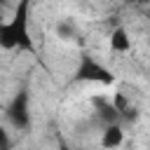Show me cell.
<instances>
[{"label":"cell","mask_w":150,"mask_h":150,"mask_svg":"<svg viewBox=\"0 0 150 150\" xmlns=\"http://www.w3.org/2000/svg\"><path fill=\"white\" fill-rule=\"evenodd\" d=\"M56 33H59L61 40H73V38L77 35V28H75L73 23H68V21H61V23L56 26Z\"/></svg>","instance_id":"52a82bcc"},{"label":"cell","mask_w":150,"mask_h":150,"mask_svg":"<svg viewBox=\"0 0 150 150\" xmlns=\"http://www.w3.org/2000/svg\"><path fill=\"white\" fill-rule=\"evenodd\" d=\"M2 2H5V0H0V5H2Z\"/></svg>","instance_id":"9c48e42d"},{"label":"cell","mask_w":150,"mask_h":150,"mask_svg":"<svg viewBox=\"0 0 150 150\" xmlns=\"http://www.w3.org/2000/svg\"><path fill=\"white\" fill-rule=\"evenodd\" d=\"M94 108H96V112H98L101 124L120 122V112H117V108L110 103V98H105V96H96V98H94Z\"/></svg>","instance_id":"5b68a950"},{"label":"cell","mask_w":150,"mask_h":150,"mask_svg":"<svg viewBox=\"0 0 150 150\" xmlns=\"http://www.w3.org/2000/svg\"><path fill=\"white\" fill-rule=\"evenodd\" d=\"M73 80L75 82H96V84H112L115 82V75L103 66L98 63L94 56H89L87 52L80 54V61H77V68L73 73Z\"/></svg>","instance_id":"7a4b0ae2"},{"label":"cell","mask_w":150,"mask_h":150,"mask_svg":"<svg viewBox=\"0 0 150 150\" xmlns=\"http://www.w3.org/2000/svg\"><path fill=\"white\" fill-rule=\"evenodd\" d=\"M5 115H7V120L12 122V127L14 129H19V131H26L28 127H30V112H28V91H19L12 101H9V105L5 108Z\"/></svg>","instance_id":"3957f363"},{"label":"cell","mask_w":150,"mask_h":150,"mask_svg":"<svg viewBox=\"0 0 150 150\" xmlns=\"http://www.w3.org/2000/svg\"><path fill=\"white\" fill-rule=\"evenodd\" d=\"M127 2H134V0H127Z\"/></svg>","instance_id":"30bf717a"},{"label":"cell","mask_w":150,"mask_h":150,"mask_svg":"<svg viewBox=\"0 0 150 150\" xmlns=\"http://www.w3.org/2000/svg\"><path fill=\"white\" fill-rule=\"evenodd\" d=\"M108 45H110V52H117V54L131 52V38H129L127 28H122V26L112 28V33H110V38H108Z\"/></svg>","instance_id":"8992f818"},{"label":"cell","mask_w":150,"mask_h":150,"mask_svg":"<svg viewBox=\"0 0 150 150\" xmlns=\"http://www.w3.org/2000/svg\"><path fill=\"white\" fill-rule=\"evenodd\" d=\"M12 143H9V138H7V131H5V127L0 124V150H5V148H9Z\"/></svg>","instance_id":"ba28073f"},{"label":"cell","mask_w":150,"mask_h":150,"mask_svg":"<svg viewBox=\"0 0 150 150\" xmlns=\"http://www.w3.org/2000/svg\"><path fill=\"white\" fill-rule=\"evenodd\" d=\"M124 141V129H122V122H110V124H103V131H101V145L103 148H120Z\"/></svg>","instance_id":"277c9868"},{"label":"cell","mask_w":150,"mask_h":150,"mask_svg":"<svg viewBox=\"0 0 150 150\" xmlns=\"http://www.w3.org/2000/svg\"><path fill=\"white\" fill-rule=\"evenodd\" d=\"M28 16H30V0H19L14 7V14L9 21H0V47L2 49H19V52H33V38L28 30Z\"/></svg>","instance_id":"6da1fadb"}]
</instances>
